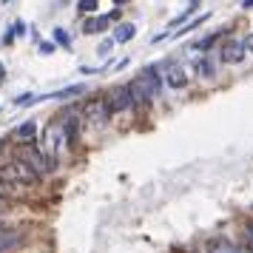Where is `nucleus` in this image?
<instances>
[{"label":"nucleus","instance_id":"nucleus-4","mask_svg":"<svg viewBox=\"0 0 253 253\" xmlns=\"http://www.w3.org/2000/svg\"><path fill=\"white\" fill-rule=\"evenodd\" d=\"M17 160H23L32 171L37 173V176H46V173H51L57 165L48 160L46 154H43V148L40 145H23V148L17 151Z\"/></svg>","mask_w":253,"mask_h":253},{"label":"nucleus","instance_id":"nucleus-8","mask_svg":"<svg viewBox=\"0 0 253 253\" xmlns=\"http://www.w3.org/2000/svg\"><path fill=\"white\" fill-rule=\"evenodd\" d=\"M80 94H85V85H66V88H60V91H51V94H40V97H35L32 100V105L37 103H46V100H71V97H80Z\"/></svg>","mask_w":253,"mask_h":253},{"label":"nucleus","instance_id":"nucleus-22","mask_svg":"<svg viewBox=\"0 0 253 253\" xmlns=\"http://www.w3.org/2000/svg\"><path fill=\"white\" fill-rule=\"evenodd\" d=\"M37 48H40V54H51L54 51V43H37Z\"/></svg>","mask_w":253,"mask_h":253},{"label":"nucleus","instance_id":"nucleus-10","mask_svg":"<svg viewBox=\"0 0 253 253\" xmlns=\"http://www.w3.org/2000/svg\"><path fill=\"white\" fill-rule=\"evenodd\" d=\"M111 20H114L111 14L91 17V20H85V23H83V35H100V32H105V29H108V23H111Z\"/></svg>","mask_w":253,"mask_h":253},{"label":"nucleus","instance_id":"nucleus-5","mask_svg":"<svg viewBox=\"0 0 253 253\" xmlns=\"http://www.w3.org/2000/svg\"><path fill=\"white\" fill-rule=\"evenodd\" d=\"M83 117L91 120V123H105L111 117V105H108V97H91L88 103L83 105Z\"/></svg>","mask_w":253,"mask_h":253},{"label":"nucleus","instance_id":"nucleus-26","mask_svg":"<svg viewBox=\"0 0 253 253\" xmlns=\"http://www.w3.org/2000/svg\"><path fill=\"white\" fill-rule=\"evenodd\" d=\"M114 3H117V6H120V3H126V0H114Z\"/></svg>","mask_w":253,"mask_h":253},{"label":"nucleus","instance_id":"nucleus-15","mask_svg":"<svg viewBox=\"0 0 253 253\" xmlns=\"http://www.w3.org/2000/svg\"><path fill=\"white\" fill-rule=\"evenodd\" d=\"M194 69H196V74H199V77H213V74H216L213 63H211L208 57H199V60L194 63Z\"/></svg>","mask_w":253,"mask_h":253},{"label":"nucleus","instance_id":"nucleus-3","mask_svg":"<svg viewBox=\"0 0 253 253\" xmlns=\"http://www.w3.org/2000/svg\"><path fill=\"white\" fill-rule=\"evenodd\" d=\"M66 139L69 137H66V128H63L60 120H54V123H48V126L43 128V142H40V148H43V154H46L54 165H57V157L63 154Z\"/></svg>","mask_w":253,"mask_h":253},{"label":"nucleus","instance_id":"nucleus-2","mask_svg":"<svg viewBox=\"0 0 253 253\" xmlns=\"http://www.w3.org/2000/svg\"><path fill=\"white\" fill-rule=\"evenodd\" d=\"M40 176H37L29 165H26L23 160H17V157H12V160L0 162V182H9V185H32L37 182Z\"/></svg>","mask_w":253,"mask_h":253},{"label":"nucleus","instance_id":"nucleus-18","mask_svg":"<svg viewBox=\"0 0 253 253\" xmlns=\"http://www.w3.org/2000/svg\"><path fill=\"white\" fill-rule=\"evenodd\" d=\"M35 131H37V123L29 120V123H23V126L17 128V139H32L35 137Z\"/></svg>","mask_w":253,"mask_h":253},{"label":"nucleus","instance_id":"nucleus-9","mask_svg":"<svg viewBox=\"0 0 253 253\" xmlns=\"http://www.w3.org/2000/svg\"><path fill=\"white\" fill-rule=\"evenodd\" d=\"M20 242H23V236H20L14 228H3V225H0V253H6V251H12V248H17Z\"/></svg>","mask_w":253,"mask_h":253},{"label":"nucleus","instance_id":"nucleus-14","mask_svg":"<svg viewBox=\"0 0 253 253\" xmlns=\"http://www.w3.org/2000/svg\"><path fill=\"white\" fill-rule=\"evenodd\" d=\"M222 35H228V29H222V32H213V35H208V37H202V40H196L194 43V51H208V48L216 43Z\"/></svg>","mask_w":253,"mask_h":253},{"label":"nucleus","instance_id":"nucleus-21","mask_svg":"<svg viewBox=\"0 0 253 253\" xmlns=\"http://www.w3.org/2000/svg\"><path fill=\"white\" fill-rule=\"evenodd\" d=\"M9 35H17V37H23L26 35V23H23V20H14V23H12V29H9Z\"/></svg>","mask_w":253,"mask_h":253},{"label":"nucleus","instance_id":"nucleus-28","mask_svg":"<svg viewBox=\"0 0 253 253\" xmlns=\"http://www.w3.org/2000/svg\"><path fill=\"white\" fill-rule=\"evenodd\" d=\"M3 3H9V0H3Z\"/></svg>","mask_w":253,"mask_h":253},{"label":"nucleus","instance_id":"nucleus-16","mask_svg":"<svg viewBox=\"0 0 253 253\" xmlns=\"http://www.w3.org/2000/svg\"><path fill=\"white\" fill-rule=\"evenodd\" d=\"M208 17H211V14H199V17H194V20H188V23H185L182 29H176L173 35H176V37H182V35H188V32H194V29H199V26L205 23Z\"/></svg>","mask_w":253,"mask_h":253},{"label":"nucleus","instance_id":"nucleus-24","mask_svg":"<svg viewBox=\"0 0 253 253\" xmlns=\"http://www.w3.org/2000/svg\"><path fill=\"white\" fill-rule=\"evenodd\" d=\"M6 202H9V196H6L3 191H0V205H6Z\"/></svg>","mask_w":253,"mask_h":253},{"label":"nucleus","instance_id":"nucleus-11","mask_svg":"<svg viewBox=\"0 0 253 253\" xmlns=\"http://www.w3.org/2000/svg\"><path fill=\"white\" fill-rule=\"evenodd\" d=\"M205 253H239V245H233L228 239H211Z\"/></svg>","mask_w":253,"mask_h":253},{"label":"nucleus","instance_id":"nucleus-25","mask_svg":"<svg viewBox=\"0 0 253 253\" xmlns=\"http://www.w3.org/2000/svg\"><path fill=\"white\" fill-rule=\"evenodd\" d=\"M242 6H245V9H253V0H242Z\"/></svg>","mask_w":253,"mask_h":253},{"label":"nucleus","instance_id":"nucleus-19","mask_svg":"<svg viewBox=\"0 0 253 253\" xmlns=\"http://www.w3.org/2000/svg\"><path fill=\"white\" fill-rule=\"evenodd\" d=\"M97 9V0H77V12L80 14H91Z\"/></svg>","mask_w":253,"mask_h":253},{"label":"nucleus","instance_id":"nucleus-12","mask_svg":"<svg viewBox=\"0 0 253 253\" xmlns=\"http://www.w3.org/2000/svg\"><path fill=\"white\" fill-rule=\"evenodd\" d=\"M134 35H137L134 23H120L114 32V43H128V40H134Z\"/></svg>","mask_w":253,"mask_h":253},{"label":"nucleus","instance_id":"nucleus-1","mask_svg":"<svg viewBox=\"0 0 253 253\" xmlns=\"http://www.w3.org/2000/svg\"><path fill=\"white\" fill-rule=\"evenodd\" d=\"M128 88H131L137 103H142V100H157L162 94V80H160V74H157V69H145L142 74H137L134 80L128 83Z\"/></svg>","mask_w":253,"mask_h":253},{"label":"nucleus","instance_id":"nucleus-23","mask_svg":"<svg viewBox=\"0 0 253 253\" xmlns=\"http://www.w3.org/2000/svg\"><path fill=\"white\" fill-rule=\"evenodd\" d=\"M245 48H248V51H251V54H253V32H251V35H248V37H245Z\"/></svg>","mask_w":253,"mask_h":253},{"label":"nucleus","instance_id":"nucleus-6","mask_svg":"<svg viewBox=\"0 0 253 253\" xmlns=\"http://www.w3.org/2000/svg\"><path fill=\"white\" fill-rule=\"evenodd\" d=\"M105 97H108V105H111V114H117V111H128L131 105L137 103L128 85H117L114 91H111V94H105Z\"/></svg>","mask_w":253,"mask_h":253},{"label":"nucleus","instance_id":"nucleus-27","mask_svg":"<svg viewBox=\"0 0 253 253\" xmlns=\"http://www.w3.org/2000/svg\"><path fill=\"white\" fill-rule=\"evenodd\" d=\"M0 77H3V63H0Z\"/></svg>","mask_w":253,"mask_h":253},{"label":"nucleus","instance_id":"nucleus-17","mask_svg":"<svg viewBox=\"0 0 253 253\" xmlns=\"http://www.w3.org/2000/svg\"><path fill=\"white\" fill-rule=\"evenodd\" d=\"M54 43H57V46H63V48H71V35L63 29V26H57V29H54Z\"/></svg>","mask_w":253,"mask_h":253},{"label":"nucleus","instance_id":"nucleus-13","mask_svg":"<svg viewBox=\"0 0 253 253\" xmlns=\"http://www.w3.org/2000/svg\"><path fill=\"white\" fill-rule=\"evenodd\" d=\"M165 83H168L171 88H185V85H188V74H185L182 69H171L165 74Z\"/></svg>","mask_w":253,"mask_h":253},{"label":"nucleus","instance_id":"nucleus-7","mask_svg":"<svg viewBox=\"0 0 253 253\" xmlns=\"http://www.w3.org/2000/svg\"><path fill=\"white\" fill-rule=\"evenodd\" d=\"M245 40H228L225 46L219 48V60L222 63H242L245 60Z\"/></svg>","mask_w":253,"mask_h":253},{"label":"nucleus","instance_id":"nucleus-20","mask_svg":"<svg viewBox=\"0 0 253 253\" xmlns=\"http://www.w3.org/2000/svg\"><path fill=\"white\" fill-rule=\"evenodd\" d=\"M111 48H114V37H111V40H103L100 48H97V54H100V57H108V54H111Z\"/></svg>","mask_w":253,"mask_h":253}]
</instances>
